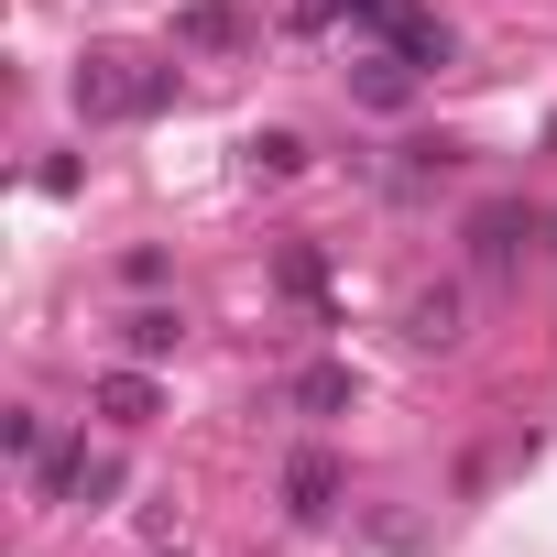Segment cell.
Here are the masks:
<instances>
[{
  "mask_svg": "<svg viewBox=\"0 0 557 557\" xmlns=\"http://www.w3.org/2000/svg\"><path fill=\"white\" fill-rule=\"evenodd\" d=\"M175 99V66H143V55H88L77 66V110L88 121H153Z\"/></svg>",
  "mask_w": 557,
  "mask_h": 557,
  "instance_id": "1",
  "label": "cell"
},
{
  "mask_svg": "<svg viewBox=\"0 0 557 557\" xmlns=\"http://www.w3.org/2000/svg\"><path fill=\"white\" fill-rule=\"evenodd\" d=\"M329 503H339V459H329V448H296V459H285V513L318 524Z\"/></svg>",
  "mask_w": 557,
  "mask_h": 557,
  "instance_id": "2",
  "label": "cell"
},
{
  "mask_svg": "<svg viewBox=\"0 0 557 557\" xmlns=\"http://www.w3.org/2000/svg\"><path fill=\"white\" fill-rule=\"evenodd\" d=\"M175 45H197V55H230V45H251V23L230 12V0H186V12H175Z\"/></svg>",
  "mask_w": 557,
  "mask_h": 557,
  "instance_id": "3",
  "label": "cell"
},
{
  "mask_svg": "<svg viewBox=\"0 0 557 557\" xmlns=\"http://www.w3.org/2000/svg\"><path fill=\"white\" fill-rule=\"evenodd\" d=\"M153 405H164L153 372H99V416H110V426H153Z\"/></svg>",
  "mask_w": 557,
  "mask_h": 557,
  "instance_id": "4",
  "label": "cell"
},
{
  "mask_svg": "<svg viewBox=\"0 0 557 557\" xmlns=\"http://www.w3.org/2000/svg\"><path fill=\"white\" fill-rule=\"evenodd\" d=\"M285 394H296V416H339V405H350L361 383H350V361H307V372H296Z\"/></svg>",
  "mask_w": 557,
  "mask_h": 557,
  "instance_id": "5",
  "label": "cell"
},
{
  "mask_svg": "<svg viewBox=\"0 0 557 557\" xmlns=\"http://www.w3.org/2000/svg\"><path fill=\"white\" fill-rule=\"evenodd\" d=\"M175 339H186V318H175V307H143V318H121V350H132V361H164Z\"/></svg>",
  "mask_w": 557,
  "mask_h": 557,
  "instance_id": "6",
  "label": "cell"
},
{
  "mask_svg": "<svg viewBox=\"0 0 557 557\" xmlns=\"http://www.w3.org/2000/svg\"><path fill=\"white\" fill-rule=\"evenodd\" d=\"M405 329H416L426 350H448V339H459V296H448V285H437V296H416V307H405Z\"/></svg>",
  "mask_w": 557,
  "mask_h": 557,
  "instance_id": "7",
  "label": "cell"
},
{
  "mask_svg": "<svg viewBox=\"0 0 557 557\" xmlns=\"http://www.w3.org/2000/svg\"><path fill=\"white\" fill-rule=\"evenodd\" d=\"M470 240H481V262H513V251H524V208H481Z\"/></svg>",
  "mask_w": 557,
  "mask_h": 557,
  "instance_id": "8",
  "label": "cell"
},
{
  "mask_svg": "<svg viewBox=\"0 0 557 557\" xmlns=\"http://www.w3.org/2000/svg\"><path fill=\"white\" fill-rule=\"evenodd\" d=\"M296 164H307L296 132H262V143H251V175H296Z\"/></svg>",
  "mask_w": 557,
  "mask_h": 557,
  "instance_id": "9",
  "label": "cell"
},
{
  "mask_svg": "<svg viewBox=\"0 0 557 557\" xmlns=\"http://www.w3.org/2000/svg\"><path fill=\"white\" fill-rule=\"evenodd\" d=\"M405 88H416V66H361V99L372 110H405Z\"/></svg>",
  "mask_w": 557,
  "mask_h": 557,
  "instance_id": "10",
  "label": "cell"
},
{
  "mask_svg": "<svg viewBox=\"0 0 557 557\" xmlns=\"http://www.w3.org/2000/svg\"><path fill=\"white\" fill-rule=\"evenodd\" d=\"M285 296H307V307L329 296V262H318V251H285Z\"/></svg>",
  "mask_w": 557,
  "mask_h": 557,
  "instance_id": "11",
  "label": "cell"
}]
</instances>
